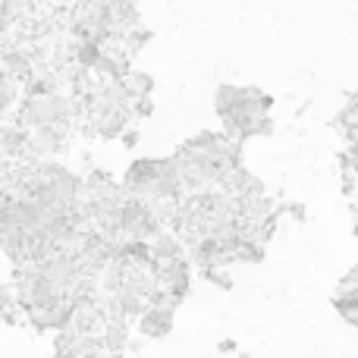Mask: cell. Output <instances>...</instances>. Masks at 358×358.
I'll use <instances>...</instances> for the list:
<instances>
[{
  "label": "cell",
  "instance_id": "cell-1",
  "mask_svg": "<svg viewBox=\"0 0 358 358\" xmlns=\"http://www.w3.org/2000/svg\"><path fill=\"white\" fill-rule=\"evenodd\" d=\"M271 94L248 85H220L214 94V110L227 126V136L233 142H242L248 136H267L273 129L267 110H271Z\"/></svg>",
  "mask_w": 358,
  "mask_h": 358
},
{
  "label": "cell",
  "instance_id": "cell-5",
  "mask_svg": "<svg viewBox=\"0 0 358 358\" xmlns=\"http://www.w3.org/2000/svg\"><path fill=\"white\" fill-rule=\"evenodd\" d=\"M358 292V267L346 273V277L340 280V289H336V296H355Z\"/></svg>",
  "mask_w": 358,
  "mask_h": 358
},
{
  "label": "cell",
  "instance_id": "cell-3",
  "mask_svg": "<svg viewBox=\"0 0 358 358\" xmlns=\"http://www.w3.org/2000/svg\"><path fill=\"white\" fill-rule=\"evenodd\" d=\"M334 308L346 324H358V292L355 296H334Z\"/></svg>",
  "mask_w": 358,
  "mask_h": 358
},
{
  "label": "cell",
  "instance_id": "cell-2",
  "mask_svg": "<svg viewBox=\"0 0 358 358\" xmlns=\"http://www.w3.org/2000/svg\"><path fill=\"white\" fill-rule=\"evenodd\" d=\"M170 327H173V308L170 305H148L142 311V321H138V330L145 336H167Z\"/></svg>",
  "mask_w": 358,
  "mask_h": 358
},
{
  "label": "cell",
  "instance_id": "cell-4",
  "mask_svg": "<svg viewBox=\"0 0 358 358\" xmlns=\"http://www.w3.org/2000/svg\"><path fill=\"white\" fill-rule=\"evenodd\" d=\"M336 123H340V132L346 136V142L352 145V142H355V101H352V98H349V101H346V107L340 110Z\"/></svg>",
  "mask_w": 358,
  "mask_h": 358
}]
</instances>
